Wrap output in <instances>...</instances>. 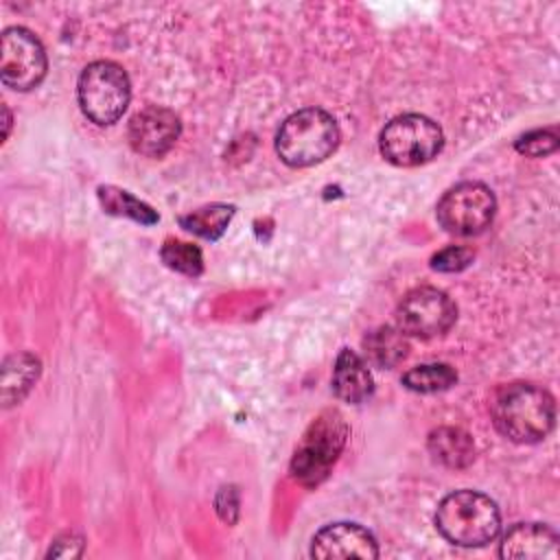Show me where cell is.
<instances>
[{
	"mask_svg": "<svg viewBox=\"0 0 560 560\" xmlns=\"http://www.w3.org/2000/svg\"><path fill=\"white\" fill-rule=\"evenodd\" d=\"M492 420L501 435L518 444H534L549 435L556 422L553 396L532 383H512L497 392Z\"/></svg>",
	"mask_w": 560,
	"mask_h": 560,
	"instance_id": "cell-1",
	"label": "cell"
},
{
	"mask_svg": "<svg viewBox=\"0 0 560 560\" xmlns=\"http://www.w3.org/2000/svg\"><path fill=\"white\" fill-rule=\"evenodd\" d=\"M438 532L457 547H483L501 529L497 503L477 490H455L435 510Z\"/></svg>",
	"mask_w": 560,
	"mask_h": 560,
	"instance_id": "cell-2",
	"label": "cell"
},
{
	"mask_svg": "<svg viewBox=\"0 0 560 560\" xmlns=\"http://www.w3.org/2000/svg\"><path fill=\"white\" fill-rule=\"evenodd\" d=\"M339 138V127L328 112L306 107L291 114L280 125L276 133V153L284 164L304 168L324 162L337 149Z\"/></svg>",
	"mask_w": 560,
	"mask_h": 560,
	"instance_id": "cell-3",
	"label": "cell"
},
{
	"mask_svg": "<svg viewBox=\"0 0 560 560\" xmlns=\"http://www.w3.org/2000/svg\"><path fill=\"white\" fill-rule=\"evenodd\" d=\"M346 438L348 424L341 413L335 409L322 411L311 422L295 448V455L291 459V475L308 488L322 483L328 477L332 464L337 462Z\"/></svg>",
	"mask_w": 560,
	"mask_h": 560,
	"instance_id": "cell-4",
	"label": "cell"
},
{
	"mask_svg": "<svg viewBox=\"0 0 560 560\" xmlns=\"http://www.w3.org/2000/svg\"><path fill=\"white\" fill-rule=\"evenodd\" d=\"M81 112L96 125H114L127 109L131 83L114 61H94L83 68L77 83Z\"/></svg>",
	"mask_w": 560,
	"mask_h": 560,
	"instance_id": "cell-5",
	"label": "cell"
},
{
	"mask_svg": "<svg viewBox=\"0 0 560 560\" xmlns=\"http://www.w3.org/2000/svg\"><path fill=\"white\" fill-rule=\"evenodd\" d=\"M444 144V133L431 118L422 114H402L392 118L381 136V155L394 166H420L431 162Z\"/></svg>",
	"mask_w": 560,
	"mask_h": 560,
	"instance_id": "cell-6",
	"label": "cell"
},
{
	"mask_svg": "<svg viewBox=\"0 0 560 560\" xmlns=\"http://www.w3.org/2000/svg\"><path fill=\"white\" fill-rule=\"evenodd\" d=\"M494 212L497 199L481 182H462L448 188L435 208L440 225L455 236L481 234L492 223Z\"/></svg>",
	"mask_w": 560,
	"mask_h": 560,
	"instance_id": "cell-7",
	"label": "cell"
},
{
	"mask_svg": "<svg viewBox=\"0 0 560 560\" xmlns=\"http://www.w3.org/2000/svg\"><path fill=\"white\" fill-rule=\"evenodd\" d=\"M46 70V50L28 28L11 26L2 33L0 79L7 88L15 92H28L42 83Z\"/></svg>",
	"mask_w": 560,
	"mask_h": 560,
	"instance_id": "cell-8",
	"label": "cell"
},
{
	"mask_svg": "<svg viewBox=\"0 0 560 560\" xmlns=\"http://www.w3.org/2000/svg\"><path fill=\"white\" fill-rule=\"evenodd\" d=\"M457 317L455 302L435 287L409 291L396 308V328L407 337L431 339L444 335Z\"/></svg>",
	"mask_w": 560,
	"mask_h": 560,
	"instance_id": "cell-9",
	"label": "cell"
},
{
	"mask_svg": "<svg viewBox=\"0 0 560 560\" xmlns=\"http://www.w3.org/2000/svg\"><path fill=\"white\" fill-rule=\"evenodd\" d=\"M179 131L182 125L175 112L160 105H149L131 116L127 138L136 153L147 158H162L177 142Z\"/></svg>",
	"mask_w": 560,
	"mask_h": 560,
	"instance_id": "cell-10",
	"label": "cell"
},
{
	"mask_svg": "<svg viewBox=\"0 0 560 560\" xmlns=\"http://www.w3.org/2000/svg\"><path fill=\"white\" fill-rule=\"evenodd\" d=\"M311 556L317 560H374L378 558V542L357 523H330L313 536Z\"/></svg>",
	"mask_w": 560,
	"mask_h": 560,
	"instance_id": "cell-11",
	"label": "cell"
},
{
	"mask_svg": "<svg viewBox=\"0 0 560 560\" xmlns=\"http://www.w3.org/2000/svg\"><path fill=\"white\" fill-rule=\"evenodd\" d=\"M558 542V534L551 527L540 523H518L503 534L499 556L505 560H556Z\"/></svg>",
	"mask_w": 560,
	"mask_h": 560,
	"instance_id": "cell-12",
	"label": "cell"
},
{
	"mask_svg": "<svg viewBox=\"0 0 560 560\" xmlns=\"http://www.w3.org/2000/svg\"><path fill=\"white\" fill-rule=\"evenodd\" d=\"M332 392L337 398H341L350 405H359V402L368 400L374 392V381H372V374H370L365 361L348 348H343L335 361Z\"/></svg>",
	"mask_w": 560,
	"mask_h": 560,
	"instance_id": "cell-13",
	"label": "cell"
},
{
	"mask_svg": "<svg viewBox=\"0 0 560 560\" xmlns=\"http://www.w3.org/2000/svg\"><path fill=\"white\" fill-rule=\"evenodd\" d=\"M429 453L446 468H466L475 457V444L464 429L440 427L429 435Z\"/></svg>",
	"mask_w": 560,
	"mask_h": 560,
	"instance_id": "cell-14",
	"label": "cell"
},
{
	"mask_svg": "<svg viewBox=\"0 0 560 560\" xmlns=\"http://www.w3.org/2000/svg\"><path fill=\"white\" fill-rule=\"evenodd\" d=\"M39 376V361L28 352H18L4 359L2 365V402L11 407L20 402Z\"/></svg>",
	"mask_w": 560,
	"mask_h": 560,
	"instance_id": "cell-15",
	"label": "cell"
},
{
	"mask_svg": "<svg viewBox=\"0 0 560 560\" xmlns=\"http://www.w3.org/2000/svg\"><path fill=\"white\" fill-rule=\"evenodd\" d=\"M363 348L374 365L394 368L407 357L409 343L402 330L392 326H378L376 330L368 332V337L363 339Z\"/></svg>",
	"mask_w": 560,
	"mask_h": 560,
	"instance_id": "cell-16",
	"label": "cell"
},
{
	"mask_svg": "<svg viewBox=\"0 0 560 560\" xmlns=\"http://www.w3.org/2000/svg\"><path fill=\"white\" fill-rule=\"evenodd\" d=\"M232 217H234V206L210 203L179 217V225L206 241H217L228 230Z\"/></svg>",
	"mask_w": 560,
	"mask_h": 560,
	"instance_id": "cell-17",
	"label": "cell"
},
{
	"mask_svg": "<svg viewBox=\"0 0 560 560\" xmlns=\"http://www.w3.org/2000/svg\"><path fill=\"white\" fill-rule=\"evenodd\" d=\"M98 199H101L103 210L109 212V214L127 217V219H131L136 223H142V225H153V223L160 221L158 212L151 206L136 199L131 192H127L122 188L98 186Z\"/></svg>",
	"mask_w": 560,
	"mask_h": 560,
	"instance_id": "cell-18",
	"label": "cell"
},
{
	"mask_svg": "<svg viewBox=\"0 0 560 560\" xmlns=\"http://www.w3.org/2000/svg\"><path fill=\"white\" fill-rule=\"evenodd\" d=\"M457 372L448 363H422L402 374V385L418 394H435L453 387Z\"/></svg>",
	"mask_w": 560,
	"mask_h": 560,
	"instance_id": "cell-19",
	"label": "cell"
},
{
	"mask_svg": "<svg viewBox=\"0 0 560 560\" xmlns=\"http://www.w3.org/2000/svg\"><path fill=\"white\" fill-rule=\"evenodd\" d=\"M160 256H162L164 265L171 267L177 273L197 278L203 271L201 249L192 243H184V241H177V238H166L162 249H160Z\"/></svg>",
	"mask_w": 560,
	"mask_h": 560,
	"instance_id": "cell-20",
	"label": "cell"
},
{
	"mask_svg": "<svg viewBox=\"0 0 560 560\" xmlns=\"http://www.w3.org/2000/svg\"><path fill=\"white\" fill-rule=\"evenodd\" d=\"M560 138L556 129H534L514 142V149L527 158H542L558 149Z\"/></svg>",
	"mask_w": 560,
	"mask_h": 560,
	"instance_id": "cell-21",
	"label": "cell"
},
{
	"mask_svg": "<svg viewBox=\"0 0 560 560\" xmlns=\"http://www.w3.org/2000/svg\"><path fill=\"white\" fill-rule=\"evenodd\" d=\"M475 254L468 249V247H446L442 252H438L433 258H431V267L435 271H442V273H455V271H462L466 269L470 262H472Z\"/></svg>",
	"mask_w": 560,
	"mask_h": 560,
	"instance_id": "cell-22",
	"label": "cell"
},
{
	"mask_svg": "<svg viewBox=\"0 0 560 560\" xmlns=\"http://www.w3.org/2000/svg\"><path fill=\"white\" fill-rule=\"evenodd\" d=\"M83 551V538L77 534H61L48 549V558H79Z\"/></svg>",
	"mask_w": 560,
	"mask_h": 560,
	"instance_id": "cell-23",
	"label": "cell"
}]
</instances>
